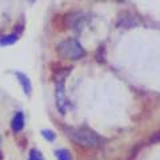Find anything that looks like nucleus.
Listing matches in <instances>:
<instances>
[{
    "instance_id": "obj_5",
    "label": "nucleus",
    "mask_w": 160,
    "mask_h": 160,
    "mask_svg": "<svg viewBox=\"0 0 160 160\" xmlns=\"http://www.w3.org/2000/svg\"><path fill=\"white\" fill-rule=\"evenodd\" d=\"M23 32V26L20 27L19 29H15L11 33H7V35H2L0 36V47H8V46H12L19 40L20 35Z\"/></svg>"
},
{
    "instance_id": "obj_2",
    "label": "nucleus",
    "mask_w": 160,
    "mask_h": 160,
    "mask_svg": "<svg viewBox=\"0 0 160 160\" xmlns=\"http://www.w3.org/2000/svg\"><path fill=\"white\" fill-rule=\"evenodd\" d=\"M56 51L60 58L67 60H80L87 55V51L83 47V44L75 38H68L60 42L56 47Z\"/></svg>"
},
{
    "instance_id": "obj_4",
    "label": "nucleus",
    "mask_w": 160,
    "mask_h": 160,
    "mask_svg": "<svg viewBox=\"0 0 160 160\" xmlns=\"http://www.w3.org/2000/svg\"><path fill=\"white\" fill-rule=\"evenodd\" d=\"M12 73L16 76V79H18L19 84H20V87H22V89H23L24 95L29 98L32 95V89H33L32 82H31V79H29V76H28L27 73L22 72V71H13Z\"/></svg>"
},
{
    "instance_id": "obj_7",
    "label": "nucleus",
    "mask_w": 160,
    "mask_h": 160,
    "mask_svg": "<svg viewBox=\"0 0 160 160\" xmlns=\"http://www.w3.org/2000/svg\"><path fill=\"white\" fill-rule=\"evenodd\" d=\"M55 158H56V160H73L72 153L66 148L55 149Z\"/></svg>"
},
{
    "instance_id": "obj_10",
    "label": "nucleus",
    "mask_w": 160,
    "mask_h": 160,
    "mask_svg": "<svg viewBox=\"0 0 160 160\" xmlns=\"http://www.w3.org/2000/svg\"><path fill=\"white\" fill-rule=\"evenodd\" d=\"M0 155H2V152H0ZM0 160H2V156H0Z\"/></svg>"
},
{
    "instance_id": "obj_9",
    "label": "nucleus",
    "mask_w": 160,
    "mask_h": 160,
    "mask_svg": "<svg viewBox=\"0 0 160 160\" xmlns=\"http://www.w3.org/2000/svg\"><path fill=\"white\" fill-rule=\"evenodd\" d=\"M28 160H46L39 148H31L28 153Z\"/></svg>"
},
{
    "instance_id": "obj_1",
    "label": "nucleus",
    "mask_w": 160,
    "mask_h": 160,
    "mask_svg": "<svg viewBox=\"0 0 160 160\" xmlns=\"http://www.w3.org/2000/svg\"><path fill=\"white\" fill-rule=\"evenodd\" d=\"M66 132L67 136L80 147L89 149H98L104 147V138H102L96 131H93L92 128L87 126L69 127L66 129Z\"/></svg>"
},
{
    "instance_id": "obj_3",
    "label": "nucleus",
    "mask_w": 160,
    "mask_h": 160,
    "mask_svg": "<svg viewBox=\"0 0 160 160\" xmlns=\"http://www.w3.org/2000/svg\"><path fill=\"white\" fill-rule=\"evenodd\" d=\"M69 72H66L64 75H59L55 80V100H56V107L59 112L64 115L67 112L69 102L66 93V78Z\"/></svg>"
},
{
    "instance_id": "obj_6",
    "label": "nucleus",
    "mask_w": 160,
    "mask_h": 160,
    "mask_svg": "<svg viewBox=\"0 0 160 160\" xmlns=\"http://www.w3.org/2000/svg\"><path fill=\"white\" fill-rule=\"evenodd\" d=\"M24 126H26V118H24V113H23V111H18L13 115V118L11 120V129L15 133H18V132L23 131Z\"/></svg>"
},
{
    "instance_id": "obj_8",
    "label": "nucleus",
    "mask_w": 160,
    "mask_h": 160,
    "mask_svg": "<svg viewBox=\"0 0 160 160\" xmlns=\"http://www.w3.org/2000/svg\"><path fill=\"white\" fill-rule=\"evenodd\" d=\"M40 133H42L43 139L47 140V142H49V143H53L55 140H56V138H58V133L51 128H43L42 131H40Z\"/></svg>"
}]
</instances>
